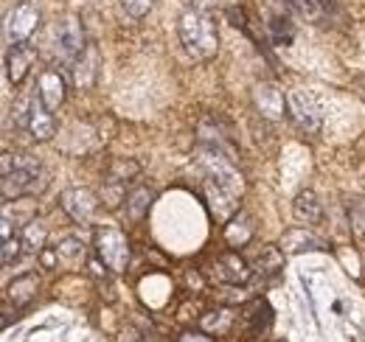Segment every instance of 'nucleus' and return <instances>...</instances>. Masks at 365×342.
I'll return each instance as SVG.
<instances>
[{"label":"nucleus","mask_w":365,"mask_h":342,"mask_svg":"<svg viewBox=\"0 0 365 342\" xmlns=\"http://www.w3.org/2000/svg\"><path fill=\"white\" fill-rule=\"evenodd\" d=\"M85 48H88V43H85L82 20L76 14L62 17L56 23V28H53V53H56V59L65 62V65H73L85 53Z\"/></svg>","instance_id":"39448f33"},{"label":"nucleus","mask_w":365,"mask_h":342,"mask_svg":"<svg viewBox=\"0 0 365 342\" xmlns=\"http://www.w3.org/2000/svg\"><path fill=\"white\" fill-rule=\"evenodd\" d=\"M23 244L29 253H43L48 244V224L43 219L31 216L26 224H23Z\"/></svg>","instance_id":"b1692460"},{"label":"nucleus","mask_w":365,"mask_h":342,"mask_svg":"<svg viewBox=\"0 0 365 342\" xmlns=\"http://www.w3.org/2000/svg\"><path fill=\"white\" fill-rule=\"evenodd\" d=\"M289 6L304 17V20H312V23H323L326 17L337 14V3L334 0H289Z\"/></svg>","instance_id":"aec40b11"},{"label":"nucleus","mask_w":365,"mask_h":342,"mask_svg":"<svg viewBox=\"0 0 365 342\" xmlns=\"http://www.w3.org/2000/svg\"><path fill=\"white\" fill-rule=\"evenodd\" d=\"M349 222H351V233L365 242V200H357V202H351V208H349Z\"/></svg>","instance_id":"bb28decb"},{"label":"nucleus","mask_w":365,"mask_h":342,"mask_svg":"<svg viewBox=\"0 0 365 342\" xmlns=\"http://www.w3.org/2000/svg\"><path fill=\"white\" fill-rule=\"evenodd\" d=\"M37 289H40V278H37L34 272H26V275L14 278V281L6 286V303H11L14 309H26L29 303H34Z\"/></svg>","instance_id":"2eb2a0df"},{"label":"nucleus","mask_w":365,"mask_h":342,"mask_svg":"<svg viewBox=\"0 0 365 342\" xmlns=\"http://www.w3.org/2000/svg\"><path fill=\"white\" fill-rule=\"evenodd\" d=\"M230 326H233V311L230 309H214V311H205L200 317V331H205L208 337L228 334Z\"/></svg>","instance_id":"5701e85b"},{"label":"nucleus","mask_w":365,"mask_h":342,"mask_svg":"<svg viewBox=\"0 0 365 342\" xmlns=\"http://www.w3.org/2000/svg\"><path fill=\"white\" fill-rule=\"evenodd\" d=\"M253 107H256V113L262 118L281 121L287 115V95L273 82H259V85L253 87Z\"/></svg>","instance_id":"1a4fd4ad"},{"label":"nucleus","mask_w":365,"mask_h":342,"mask_svg":"<svg viewBox=\"0 0 365 342\" xmlns=\"http://www.w3.org/2000/svg\"><path fill=\"white\" fill-rule=\"evenodd\" d=\"M96 256L98 261L110 269V272H127L130 266V258H133V247H130V239L118 230V227H110V224H101L96 230Z\"/></svg>","instance_id":"7ed1b4c3"},{"label":"nucleus","mask_w":365,"mask_h":342,"mask_svg":"<svg viewBox=\"0 0 365 342\" xmlns=\"http://www.w3.org/2000/svg\"><path fill=\"white\" fill-rule=\"evenodd\" d=\"M267 31H270V40L275 45H289L295 37V26L292 20L287 17V11H273L267 17Z\"/></svg>","instance_id":"393cba45"},{"label":"nucleus","mask_w":365,"mask_h":342,"mask_svg":"<svg viewBox=\"0 0 365 342\" xmlns=\"http://www.w3.org/2000/svg\"><path fill=\"white\" fill-rule=\"evenodd\" d=\"M287 256H298V253H318V250H329V244L315 236L312 230L307 227H289L284 236H281V244H278Z\"/></svg>","instance_id":"9b49d317"},{"label":"nucleus","mask_w":365,"mask_h":342,"mask_svg":"<svg viewBox=\"0 0 365 342\" xmlns=\"http://www.w3.org/2000/svg\"><path fill=\"white\" fill-rule=\"evenodd\" d=\"M88 264V244L76 236L62 239L53 247V266L62 272H82V266Z\"/></svg>","instance_id":"9d476101"},{"label":"nucleus","mask_w":365,"mask_h":342,"mask_svg":"<svg viewBox=\"0 0 365 342\" xmlns=\"http://www.w3.org/2000/svg\"><path fill=\"white\" fill-rule=\"evenodd\" d=\"M127 197H124V185L121 182H104V188H101V202L107 205V208H118V202H124Z\"/></svg>","instance_id":"c756f323"},{"label":"nucleus","mask_w":365,"mask_h":342,"mask_svg":"<svg viewBox=\"0 0 365 342\" xmlns=\"http://www.w3.org/2000/svg\"><path fill=\"white\" fill-rule=\"evenodd\" d=\"M40 26V6L34 0H20L14 6V11L6 20V43L23 45L31 40V34Z\"/></svg>","instance_id":"423d86ee"},{"label":"nucleus","mask_w":365,"mask_h":342,"mask_svg":"<svg viewBox=\"0 0 365 342\" xmlns=\"http://www.w3.org/2000/svg\"><path fill=\"white\" fill-rule=\"evenodd\" d=\"M250 275H253L250 261H245L239 253H225V256H220L214 264H211V278H214L217 284L242 286V284L250 281Z\"/></svg>","instance_id":"6e6552de"},{"label":"nucleus","mask_w":365,"mask_h":342,"mask_svg":"<svg viewBox=\"0 0 365 342\" xmlns=\"http://www.w3.org/2000/svg\"><path fill=\"white\" fill-rule=\"evenodd\" d=\"M65 95H68L65 76L59 71H43L40 79H37V98L46 104L51 113H56L65 104Z\"/></svg>","instance_id":"f8f14e48"},{"label":"nucleus","mask_w":365,"mask_h":342,"mask_svg":"<svg viewBox=\"0 0 365 342\" xmlns=\"http://www.w3.org/2000/svg\"><path fill=\"white\" fill-rule=\"evenodd\" d=\"M178 34L185 53L197 62H211L220 53V31L208 11L202 9H185L178 20Z\"/></svg>","instance_id":"f257e3e1"},{"label":"nucleus","mask_w":365,"mask_h":342,"mask_svg":"<svg viewBox=\"0 0 365 342\" xmlns=\"http://www.w3.org/2000/svg\"><path fill=\"white\" fill-rule=\"evenodd\" d=\"M292 216H295V222L304 224V227L320 224V222H323V202L318 200V194L309 191V188L301 191V194L295 197V202H292Z\"/></svg>","instance_id":"dca6fc26"},{"label":"nucleus","mask_w":365,"mask_h":342,"mask_svg":"<svg viewBox=\"0 0 365 342\" xmlns=\"http://www.w3.org/2000/svg\"><path fill=\"white\" fill-rule=\"evenodd\" d=\"M118 342H138V334L133 331V328H127V331L121 334V340H118Z\"/></svg>","instance_id":"f704fd0d"},{"label":"nucleus","mask_w":365,"mask_h":342,"mask_svg":"<svg viewBox=\"0 0 365 342\" xmlns=\"http://www.w3.org/2000/svg\"><path fill=\"white\" fill-rule=\"evenodd\" d=\"M71 73H73V85L79 90H91L98 79V48L88 45L85 53L71 65Z\"/></svg>","instance_id":"4468645a"},{"label":"nucleus","mask_w":365,"mask_h":342,"mask_svg":"<svg viewBox=\"0 0 365 342\" xmlns=\"http://www.w3.org/2000/svg\"><path fill=\"white\" fill-rule=\"evenodd\" d=\"M284 256H287V253H284L281 247L267 244V247H262V250L253 256L250 266H253V272L262 275L264 281H273V278H278V275L284 272Z\"/></svg>","instance_id":"f3484780"},{"label":"nucleus","mask_w":365,"mask_h":342,"mask_svg":"<svg viewBox=\"0 0 365 342\" xmlns=\"http://www.w3.org/2000/svg\"><path fill=\"white\" fill-rule=\"evenodd\" d=\"M287 115L301 132H309V135L320 132L323 127V107H320L318 95L301 87L287 93Z\"/></svg>","instance_id":"20e7f679"},{"label":"nucleus","mask_w":365,"mask_h":342,"mask_svg":"<svg viewBox=\"0 0 365 342\" xmlns=\"http://www.w3.org/2000/svg\"><path fill=\"white\" fill-rule=\"evenodd\" d=\"M46 169H43V163L34 157V155H14V160H11V169L3 174V180H0V194H3V200L6 202H11V200H20V197H26V194H34L37 191V177H43Z\"/></svg>","instance_id":"f03ea898"},{"label":"nucleus","mask_w":365,"mask_h":342,"mask_svg":"<svg viewBox=\"0 0 365 342\" xmlns=\"http://www.w3.org/2000/svg\"><path fill=\"white\" fill-rule=\"evenodd\" d=\"M178 342H214L205 331H200V334H194V331H182L180 337H178Z\"/></svg>","instance_id":"473e14b6"},{"label":"nucleus","mask_w":365,"mask_h":342,"mask_svg":"<svg viewBox=\"0 0 365 342\" xmlns=\"http://www.w3.org/2000/svg\"><path fill=\"white\" fill-rule=\"evenodd\" d=\"M37 143H46L56 135V121L51 115L46 104L40 98H34V107H31V118H29V129H26Z\"/></svg>","instance_id":"a211bd4d"},{"label":"nucleus","mask_w":365,"mask_h":342,"mask_svg":"<svg viewBox=\"0 0 365 342\" xmlns=\"http://www.w3.org/2000/svg\"><path fill=\"white\" fill-rule=\"evenodd\" d=\"M23 236H11V239H3V250H0V261L3 266H11L17 258H20V250H23Z\"/></svg>","instance_id":"c85d7f7f"},{"label":"nucleus","mask_w":365,"mask_h":342,"mask_svg":"<svg viewBox=\"0 0 365 342\" xmlns=\"http://www.w3.org/2000/svg\"><path fill=\"white\" fill-rule=\"evenodd\" d=\"M155 6V0H121V9L133 17V20H140L149 14V9Z\"/></svg>","instance_id":"2f4dec72"},{"label":"nucleus","mask_w":365,"mask_h":342,"mask_svg":"<svg viewBox=\"0 0 365 342\" xmlns=\"http://www.w3.org/2000/svg\"><path fill=\"white\" fill-rule=\"evenodd\" d=\"M245 320H247V328L253 334H264L270 326H273V309L267 300H253L247 309H245Z\"/></svg>","instance_id":"4be33fe9"},{"label":"nucleus","mask_w":365,"mask_h":342,"mask_svg":"<svg viewBox=\"0 0 365 342\" xmlns=\"http://www.w3.org/2000/svg\"><path fill=\"white\" fill-rule=\"evenodd\" d=\"M59 205L76 224H91L98 214L101 197L91 188H68V191L59 194Z\"/></svg>","instance_id":"0eeeda50"},{"label":"nucleus","mask_w":365,"mask_h":342,"mask_svg":"<svg viewBox=\"0 0 365 342\" xmlns=\"http://www.w3.org/2000/svg\"><path fill=\"white\" fill-rule=\"evenodd\" d=\"M93 127H96L98 143H107V140L115 135V118H113V115H98V118L93 121Z\"/></svg>","instance_id":"7c9ffc66"},{"label":"nucleus","mask_w":365,"mask_h":342,"mask_svg":"<svg viewBox=\"0 0 365 342\" xmlns=\"http://www.w3.org/2000/svg\"><path fill=\"white\" fill-rule=\"evenodd\" d=\"M152 202H155V191L146 188V185H138V188H133V191L127 194L124 211H127V216H130L133 222H143V216L149 214Z\"/></svg>","instance_id":"412c9836"},{"label":"nucleus","mask_w":365,"mask_h":342,"mask_svg":"<svg viewBox=\"0 0 365 342\" xmlns=\"http://www.w3.org/2000/svg\"><path fill=\"white\" fill-rule=\"evenodd\" d=\"M31 107H34V98H17L14 107H11V118H14V127L29 129V118H31Z\"/></svg>","instance_id":"cd10ccee"},{"label":"nucleus","mask_w":365,"mask_h":342,"mask_svg":"<svg viewBox=\"0 0 365 342\" xmlns=\"http://www.w3.org/2000/svg\"><path fill=\"white\" fill-rule=\"evenodd\" d=\"M253 233H256L253 216L245 214V211L233 214L225 222V242H228V247H245V244H250L253 242Z\"/></svg>","instance_id":"6ab92c4d"},{"label":"nucleus","mask_w":365,"mask_h":342,"mask_svg":"<svg viewBox=\"0 0 365 342\" xmlns=\"http://www.w3.org/2000/svg\"><path fill=\"white\" fill-rule=\"evenodd\" d=\"M138 174H140V163H138V160L115 157V160H110V166H107V180H104V182H121V185H127L130 180H135Z\"/></svg>","instance_id":"a878e982"},{"label":"nucleus","mask_w":365,"mask_h":342,"mask_svg":"<svg viewBox=\"0 0 365 342\" xmlns=\"http://www.w3.org/2000/svg\"><path fill=\"white\" fill-rule=\"evenodd\" d=\"M188 286H194V289H202V278H200L197 272H188Z\"/></svg>","instance_id":"72a5a7b5"},{"label":"nucleus","mask_w":365,"mask_h":342,"mask_svg":"<svg viewBox=\"0 0 365 342\" xmlns=\"http://www.w3.org/2000/svg\"><path fill=\"white\" fill-rule=\"evenodd\" d=\"M34 48L29 43L23 45H11L9 48V53H6V73H9V82L17 87L26 82V76H29V71H31V65H34Z\"/></svg>","instance_id":"ddd939ff"}]
</instances>
